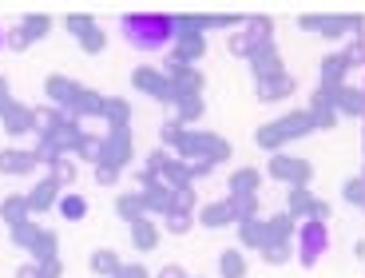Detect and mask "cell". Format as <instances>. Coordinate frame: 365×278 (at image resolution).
I'll return each instance as SVG.
<instances>
[{
  "label": "cell",
  "instance_id": "cell-1",
  "mask_svg": "<svg viewBox=\"0 0 365 278\" xmlns=\"http://www.w3.org/2000/svg\"><path fill=\"white\" fill-rule=\"evenodd\" d=\"M119 32L131 48L139 52H163L167 44L179 40V24L175 16H163V12H131V16L119 20Z\"/></svg>",
  "mask_w": 365,
  "mask_h": 278
},
{
  "label": "cell",
  "instance_id": "cell-2",
  "mask_svg": "<svg viewBox=\"0 0 365 278\" xmlns=\"http://www.w3.org/2000/svg\"><path fill=\"white\" fill-rule=\"evenodd\" d=\"M302 135H314V120H310V111H306V108H302V111H286L282 120H274V123H262V128L255 131V143L262 151H274V155H278L282 143L302 139Z\"/></svg>",
  "mask_w": 365,
  "mask_h": 278
},
{
  "label": "cell",
  "instance_id": "cell-3",
  "mask_svg": "<svg viewBox=\"0 0 365 278\" xmlns=\"http://www.w3.org/2000/svg\"><path fill=\"white\" fill-rule=\"evenodd\" d=\"M266 175L278 179V183H286V187H310L314 163H310V159H298V155H286V151H278V155H270Z\"/></svg>",
  "mask_w": 365,
  "mask_h": 278
},
{
  "label": "cell",
  "instance_id": "cell-4",
  "mask_svg": "<svg viewBox=\"0 0 365 278\" xmlns=\"http://www.w3.org/2000/svg\"><path fill=\"white\" fill-rule=\"evenodd\" d=\"M298 259H302V267H314V262L326 254V247H329V231H326V222H318V219H306V222H298Z\"/></svg>",
  "mask_w": 365,
  "mask_h": 278
},
{
  "label": "cell",
  "instance_id": "cell-5",
  "mask_svg": "<svg viewBox=\"0 0 365 278\" xmlns=\"http://www.w3.org/2000/svg\"><path fill=\"white\" fill-rule=\"evenodd\" d=\"M286 211H290L298 222H306V219L326 222L329 219V203H326V199H318L310 187H290V195H286Z\"/></svg>",
  "mask_w": 365,
  "mask_h": 278
},
{
  "label": "cell",
  "instance_id": "cell-6",
  "mask_svg": "<svg viewBox=\"0 0 365 278\" xmlns=\"http://www.w3.org/2000/svg\"><path fill=\"white\" fill-rule=\"evenodd\" d=\"M349 72H354V68L346 64V56H341V52H329L326 60L318 64V88H322V92H329V96H334L338 88H346Z\"/></svg>",
  "mask_w": 365,
  "mask_h": 278
},
{
  "label": "cell",
  "instance_id": "cell-7",
  "mask_svg": "<svg viewBox=\"0 0 365 278\" xmlns=\"http://www.w3.org/2000/svg\"><path fill=\"white\" fill-rule=\"evenodd\" d=\"M306 111H310V120H314V131H334V128H338V120H341V115H338V103H334V96L322 92V88L310 96Z\"/></svg>",
  "mask_w": 365,
  "mask_h": 278
},
{
  "label": "cell",
  "instance_id": "cell-8",
  "mask_svg": "<svg viewBox=\"0 0 365 278\" xmlns=\"http://www.w3.org/2000/svg\"><path fill=\"white\" fill-rule=\"evenodd\" d=\"M247 64H250V72H255V80H270V76H282L286 72L282 56H278V48H274V40H270V44H262V48H255V56H250Z\"/></svg>",
  "mask_w": 365,
  "mask_h": 278
},
{
  "label": "cell",
  "instance_id": "cell-9",
  "mask_svg": "<svg viewBox=\"0 0 365 278\" xmlns=\"http://www.w3.org/2000/svg\"><path fill=\"white\" fill-rule=\"evenodd\" d=\"M334 103H338V115H354V120H365V80L354 83V88H338L334 92Z\"/></svg>",
  "mask_w": 365,
  "mask_h": 278
},
{
  "label": "cell",
  "instance_id": "cell-10",
  "mask_svg": "<svg viewBox=\"0 0 365 278\" xmlns=\"http://www.w3.org/2000/svg\"><path fill=\"white\" fill-rule=\"evenodd\" d=\"M255 92L262 103L270 100H286V96H294V76H270V80H255Z\"/></svg>",
  "mask_w": 365,
  "mask_h": 278
},
{
  "label": "cell",
  "instance_id": "cell-11",
  "mask_svg": "<svg viewBox=\"0 0 365 278\" xmlns=\"http://www.w3.org/2000/svg\"><path fill=\"white\" fill-rule=\"evenodd\" d=\"M238 239L247 250H266L270 247V227H266V219H250L238 227Z\"/></svg>",
  "mask_w": 365,
  "mask_h": 278
},
{
  "label": "cell",
  "instance_id": "cell-12",
  "mask_svg": "<svg viewBox=\"0 0 365 278\" xmlns=\"http://www.w3.org/2000/svg\"><path fill=\"white\" fill-rule=\"evenodd\" d=\"M230 215H235V222L242 227V222L258 219V195H230Z\"/></svg>",
  "mask_w": 365,
  "mask_h": 278
},
{
  "label": "cell",
  "instance_id": "cell-13",
  "mask_svg": "<svg viewBox=\"0 0 365 278\" xmlns=\"http://www.w3.org/2000/svg\"><path fill=\"white\" fill-rule=\"evenodd\" d=\"M258 187H262V175H258L255 167H238L235 175H230V191L235 195H258Z\"/></svg>",
  "mask_w": 365,
  "mask_h": 278
},
{
  "label": "cell",
  "instance_id": "cell-14",
  "mask_svg": "<svg viewBox=\"0 0 365 278\" xmlns=\"http://www.w3.org/2000/svg\"><path fill=\"white\" fill-rule=\"evenodd\" d=\"M222 278H247V254L238 247H230V250H222Z\"/></svg>",
  "mask_w": 365,
  "mask_h": 278
},
{
  "label": "cell",
  "instance_id": "cell-15",
  "mask_svg": "<svg viewBox=\"0 0 365 278\" xmlns=\"http://www.w3.org/2000/svg\"><path fill=\"white\" fill-rule=\"evenodd\" d=\"M341 195H346V203L357 207V211H365V167H361V175L346 179V187H341Z\"/></svg>",
  "mask_w": 365,
  "mask_h": 278
},
{
  "label": "cell",
  "instance_id": "cell-16",
  "mask_svg": "<svg viewBox=\"0 0 365 278\" xmlns=\"http://www.w3.org/2000/svg\"><path fill=\"white\" fill-rule=\"evenodd\" d=\"M202 222H207V227H215V231H219V227H235L230 203H210L207 211H202Z\"/></svg>",
  "mask_w": 365,
  "mask_h": 278
},
{
  "label": "cell",
  "instance_id": "cell-17",
  "mask_svg": "<svg viewBox=\"0 0 365 278\" xmlns=\"http://www.w3.org/2000/svg\"><path fill=\"white\" fill-rule=\"evenodd\" d=\"M262 259H266V267H286V262L294 259V247L290 242H270V247L262 250Z\"/></svg>",
  "mask_w": 365,
  "mask_h": 278
},
{
  "label": "cell",
  "instance_id": "cell-18",
  "mask_svg": "<svg viewBox=\"0 0 365 278\" xmlns=\"http://www.w3.org/2000/svg\"><path fill=\"white\" fill-rule=\"evenodd\" d=\"M341 56H346V64H349V68H365V36L349 40V44L341 48Z\"/></svg>",
  "mask_w": 365,
  "mask_h": 278
},
{
  "label": "cell",
  "instance_id": "cell-19",
  "mask_svg": "<svg viewBox=\"0 0 365 278\" xmlns=\"http://www.w3.org/2000/svg\"><path fill=\"white\" fill-rule=\"evenodd\" d=\"M175 44H179V56H199L202 48H207V40L202 36H179Z\"/></svg>",
  "mask_w": 365,
  "mask_h": 278
},
{
  "label": "cell",
  "instance_id": "cell-20",
  "mask_svg": "<svg viewBox=\"0 0 365 278\" xmlns=\"http://www.w3.org/2000/svg\"><path fill=\"white\" fill-rule=\"evenodd\" d=\"M64 215L68 219H83V215H88V203H83V199H64Z\"/></svg>",
  "mask_w": 365,
  "mask_h": 278
},
{
  "label": "cell",
  "instance_id": "cell-21",
  "mask_svg": "<svg viewBox=\"0 0 365 278\" xmlns=\"http://www.w3.org/2000/svg\"><path fill=\"white\" fill-rule=\"evenodd\" d=\"M171 231H187V219L182 215H171Z\"/></svg>",
  "mask_w": 365,
  "mask_h": 278
},
{
  "label": "cell",
  "instance_id": "cell-22",
  "mask_svg": "<svg viewBox=\"0 0 365 278\" xmlns=\"http://www.w3.org/2000/svg\"><path fill=\"white\" fill-rule=\"evenodd\" d=\"M163 278H182V270H179V267H167V270H163Z\"/></svg>",
  "mask_w": 365,
  "mask_h": 278
},
{
  "label": "cell",
  "instance_id": "cell-23",
  "mask_svg": "<svg viewBox=\"0 0 365 278\" xmlns=\"http://www.w3.org/2000/svg\"><path fill=\"white\" fill-rule=\"evenodd\" d=\"M361 151H365V120H361Z\"/></svg>",
  "mask_w": 365,
  "mask_h": 278
},
{
  "label": "cell",
  "instance_id": "cell-24",
  "mask_svg": "<svg viewBox=\"0 0 365 278\" xmlns=\"http://www.w3.org/2000/svg\"><path fill=\"white\" fill-rule=\"evenodd\" d=\"M0 48H4V28H0Z\"/></svg>",
  "mask_w": 365,
  "mask_h": 278
}]
</instances>
